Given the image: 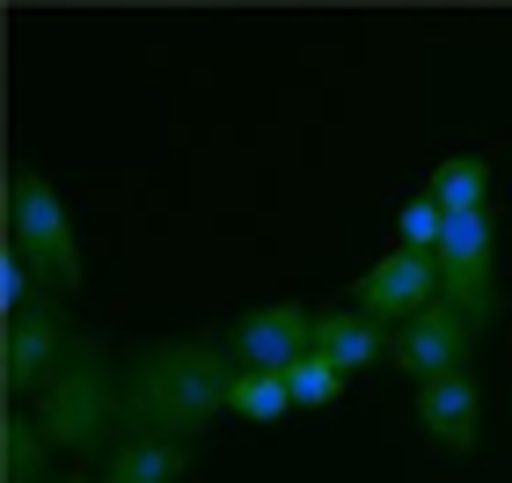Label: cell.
Wrapping results in <instances>:
<instances>
[{
  "label": "cell",
  "mask_w": 512,
  "mask_h": 483,
  "mask_svg": "<svg viewBox=\"0 0 512 483\" xmlns=\"http://www.w3.org/2000/svg\"><path fill=\"white\" fill-rule=\"evenodd\" d=\"M227 337H169L147 344L125 374V432H169V440H205L220 425L235 374H227Z\"/></svg>",
  "instance_id": "cell-1"
},
{
  "label": "cell",
  "mask_w": 512,
  "mask_h": 483,
  "mask_svg": "<svg viewBox=\"0 0 512 483\" xmlns=\"http://www.w3.org/2000/svg\"><path fill=\"white\" fill-rule=\"evenodd\" d=\"M30 418H37L44 440L66 447V454H103V447H118L110 432L125 425V388L110 381V366H103V344H96V337H74L66 366L37 388Z\"/></svg>",
  "instance_id": "cell-2"
},
{
  "label": "cell",
  "mask_w": 512,
  "mask_h": 483,
  "mask_svg": "<svg viewBox=\"0 0 512 483\" xmlns=\"http://www.w3.org/2000/svg\"><path fill=\"white\" fill-rule=\"evenodd\" d=\"M8 249L44 271V286L59 279L66 293H74L88 279L81 235H74V220H66V198L52 191V176H37V169H15L8 176Z\"/></svg>",
  "instance_id": "cell-3"
},
{
  "label": "cell",
  "mask_w": 512,
  "mask_h": 483,
  "mask_svg": "<svg viewBox=\"0 0 512 483\" xmlns=\"http://www.w3.org/2000/svg\"><path fill=\"white\" fill-rule=\"evenodd\" d=\"M432 264H439V301L483 330L498 315V227H491V213H454Z\"/></svg>",
  "instance_id": "cell-4"
},
{
  "label": "cell",
  "mask_w": 512,
  "mask_h": 483,
  "mask_svg": "<svg viewBox=\"0 0 512 483\" xmlns=\"http://www.w3.org/2000/svg\"><path fill=\"white\" fill-rule=\"evenodd\" d=\"M315 352V315L300 301H264V308H242L235 330H227V359L242 374H286L293 359Z\"/></svg>",
  "instance_id": "cell-5"
},
{
  "label": "cell",
  "mask_w": 512,
  "mask_h": 483,
  "mask_svg": "<svg viewBox=\"0 0 512 483\" xmlns=\"http://www.w3.org/2000/svg\"><path fill=\"white\" fill-rule=\"evenodd\" d=\"M469 352H476V322L454 315L447 301H432L425 315H410L403 330H395V344H388V359L403 366V374H417V388L447 381V374H469Z\"/></svg>",
  "instance_id": "cell-6"
},
{
  "label": "cell",
  "mask_w": 512,
  "mask_h": 483,
  "mask_svg": "<svg viewBox=\"0 0 512 483\" xmlns=\"http://www.w3.org/2000/svg\"><path fill=\"white\" fill-rule=\"evenodd\" d=\"M432 301H439V264L417 257V249H388V257L352 286V308L366 322H381V330H403V322L425 315Z\"/></svg>",
  "instance_id": "cell-7"
},
{
  "label": "cell",
  "mask_w": 512,
  "mask_h": 483,
  "mask_svg": "<svg viewBox=\"0 0 512 483\" xmlns=\"http://www.w3.org/2000/svg\"><path fill=\"white\" fill-rule=\"evenodd\" d=\"M66 352H74V337H66L52 293H44L37 308L8 315V396H30V403H37V388L66 366Z\"/></svg>",
  "instance_id": "cell-8"
},
{
  "label": "cell",
  "mask_w": 512,
  "mask_h": 483,
  "mask_svg": "<svg viewBox=\"0 0 512 483\" xmlns=\"http://www.w3.org/2000/svg\"><path fill=\"white\" fill-rule=\"evenodd\" d=\"M417 425L432 432V447H439V454H476V425H483L476 374L425 381V388H417Z\"/></svg>",
  "instance_id": "cell-9"
},
{
  "label": "cell",
  "mask_w": 512,
  "mask_h": 483,
  "mask_svg": "<svg viewBox=\"0 0 512 483\" xmlns=\"http://www.w3.org/2000/svg\"><path fill=\"white\" fill-rule=\"evenodd\" d=\"M183 469H191V447L169 432H118L96 483H183Z\"/></svg>",
  "instance_id": "cell-10"
},
{
  "label": "cell",
  "mask_w": 512,
  "mask_h": 483,
  "mask_svg": "<svg viewBox=\"0 0 512 483\" xmlns=\"http://www.w3.org/2000/svg\"><path fill=\"white\" fill-rule=\"evenodd\" d=\"M388 344H395V330L366 322L359 308H330V315H315V352L330 359V366H344V374H359V366L388 359Z\"/></svg>",
  "instance_id": "cell-11"
},
{
  "label": "cell",
  "mask_w": 512,
  "mask_h": 483,
  "mask_svg": "<svg viewBox=\"0 0 512 483\" xmlns=\"http://www.w3.org/2000/svg\"><path fill=\"white\" fill-rule=\"evenodd\" d=\"M425 198L439 205V213H491V161L483 154H447L439 169L425 176Z\"/></svg>",
  "instance_id": "cell-12"
},
{
  "label": "cell",
  "mask_w": 512,
  "mask_h": 483,
  "mask_svg": "<svg viewBox=\"0 0 512 483\" xmlns=\"http://www.w3.org/2000/svg\"><path fill=\"white\" fill-rule=\"evenodd\" d=\"M0 469L8 483H52V440L37 432L30 410H8V425H0Z\"/></svg>",
  "instance_id": "cell-13"
},
{
  "label": "cell",
  "mask_w": 512,
  "mask_h": 483,
  "mask_svg": "<svg viewBox=\"0 0 512 483\" xmlns=\"http://www.w3.org/2000/svg\"><path fill=\"white\" fill-rule=\"evenodd\" d=\"M227 410H235L242 425H278V418L293 410V388H286V374H235Z\"/></svg>",
  "instance_id": "cell-14"
},
{
  "label": "cell",
  "mask_w": 512,
  "mask_h": 483,
  "mask_svg": "<svg viewBox=\"0 0 512 483\" xmlns=\"http://www.w3.org/2000/svg\"><path fill=\"white\" fill-rule=\"evenodd\" d=\"M344 381H352V374H344V366H330L322 352H308V359H293V366H286L293 410H330V403L344 396Z\"/></svg>",
  "instance_id": "cell-15"
},
{
  "label": "cell",
  "mask_w": 512,
  "mask_h": 483,
  "mask_svg": "<svg viewBox=\"0 0 512 483\" xmlns=\"http://www.w3.org/2000/svg\"><path fill=\"white\" fill-rule=\"evenodd\" d=\"M439 235H447V213L417 191L403 198V213H395V249H417V257H439Z\"/></svg>",
  "instance_id": "cell-16"
},
{
  "label": "cell",
  "mask_w": 512,
  "mask_h": 483,
  "mask_svg": "<svg viewBox=\"0 0 512 483\" xmlns=\"http://www.w3.org/2000/svg\"><path fill=\"white\" fill-rule=\"evenodd\" d=\"M30 271H37V264H30V257H15V249L0 257V301H8V315H22V308H37V301H44Z\"/></svg>",
  "instance_id": "cell-17"
},
{
  "label": "cell",
  "mask_w": 512,
  "mask_h": 483,
  "mask_svg": "<svg viewBox=\"0 0 512 483\" xmlns=\"http://www.w3.org/2000/svg\"><path fill=\"white\" fill-rule=\"evenodd\" d=\"M59 483H96V476H88V469H66V476H59Z\"/></svg>",
  "instance_id": "cell-18"
}]
</instances>
